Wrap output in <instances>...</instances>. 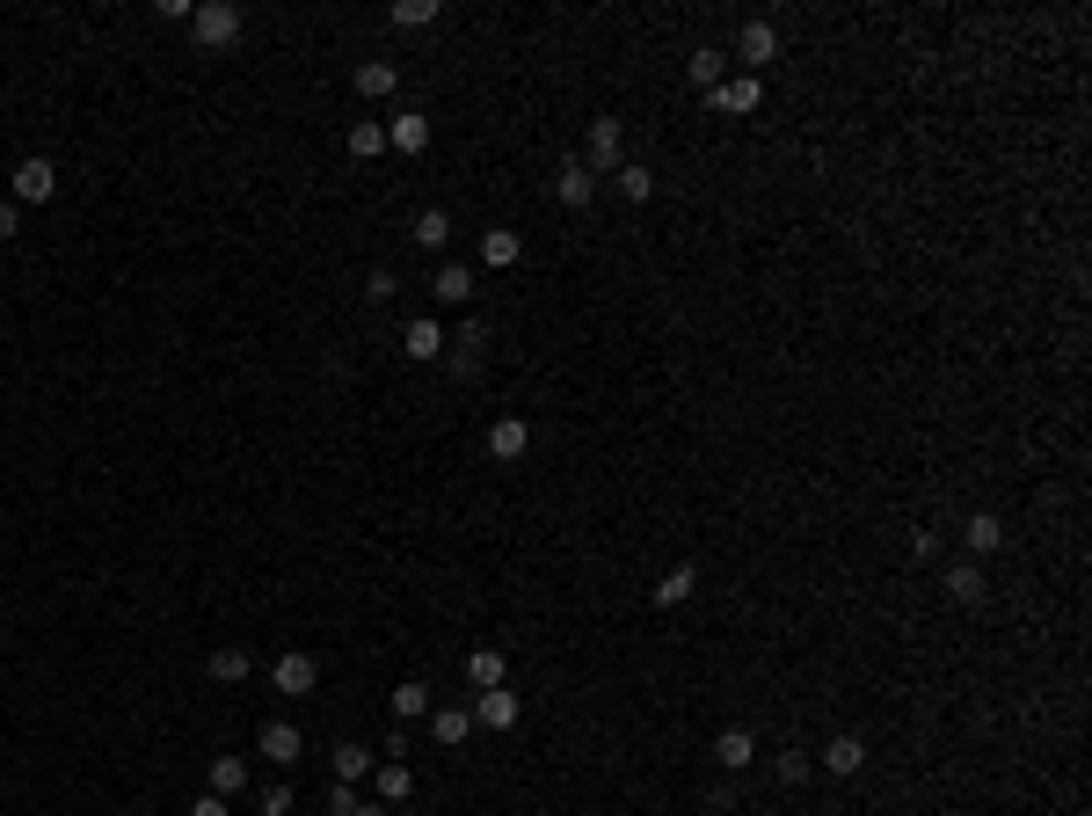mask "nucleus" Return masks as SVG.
<instances>
[{
  "label": "nucleus",
  "mask_w": 1092,
  "mask_h": 816,
  "mask_svg": "<svg viewBox=\"0 0 1092 816\" xmlns=\"http://www.w3.org/2000/svg\"><path fill=\"white\" fill-rule=\"evenodd\" d=\"M241 8H233V0H205V8H197L190 16V30H197V44H211V52H219V44H233V37H241Z\"/></svg>",
  "instance_id": "f257e3e1"
},
{
  "label": "nucleus",
  "mask_w": 1092,
  "mask_h": 816,
  "mask_svg": "<svg viewBox=\"0 0 1092 816\" xmlns=\"http://www.w3.org/2000/svg\"><path fill=\"white\" fill-rule=\"evenodd\" d=\"M481 350H488V329L481 321H467V329L445 343V365H451V380H481Z\"/></svg>",
  "instance_id": "f03ea898"
},
{
  "label": "nucleus",
  "mask_w": 1092,
  "mask_h": 816,
  "mask_svg": "<svg viewBox=\"0 0 1092 816\" xmlns=\"http://www.w3.org/2000/svg\"><path fill=\"white\" fill-rule=\"evenodd\" d=\"M620 146H626L620 117H590V140H583V168H590V175H597V168H620Z\"/></svg>",
  "instance_id": "7ed1b4c3"
},
{
  "label": "nucleus",
  "mask_w": 1092,
  "mask_h": 816,
  "mask_svg": "<svg viewBox=\"0 0 1092 816\" xmlns=\"http://www.w3.org/2000/svg\"><path fill=\"white\" fill-rule=\"evenodd\" d=\"M270 678H278V693H284V700H306V693H313V678H321V663H313L306 649H284V657L270 663Z\"/></svg>",
  "instance_id": "20e7f679"
},
{
  "label": "nucleus",
  "mask_w": 1092,
  "mask_h": 816,
  "mask_svg": "<svg viewBox=\"0 0 1092 816\" xmlns=\"http://www.w3.org/2000/svg\"><path fill=\"white\" fill-rule=\"evenodd\" d=\"M758 103H765V81H758V73H728V81L714 87V110H721V117H750Z\"/></svg>",
  "instance_id": "39448f33"
},
{
  "label": "nucleus",
  "mask_w": 1092,
  "mask_h": 816,
  "mask_svg": "<svg viewBox=\"0 0 1092 816\" xmlns=\"http://www.w3.org/2000/svg\"><path fill=\"white\" fill-rule=\"evenodd\" d=\"M728 59H743V73H758L765 59H780V30H772V22H743V30H736V52Z\"/></svg>",
  "instance_id": "423d86ee"
},
{
  "label": "nucleus",
  "mask_w": 1092,
  "mask_h": 816,
  "mask_svg": "<svg viewBox=\"0 0 1092 816\" xmlns=\"http://www.w3.org/2000/svg\"><path fill=\"white\" fill-rule=\"evenodd\" d=\"M15 197H22V205H52V197H59V168L44 154H30L15 168Z\"/></svg>",
  "instance_id": "0eeeda50"
},
{
  "label": "nucleus",
  "mask_w": 1092,
  "mask_h": 816,
  "mask_svg": "<svg viewBox=\"0 0 1092 816\" xmlns=\"http://www.w3.org/2000/svg\"><path fill=\"white\" fill-rule=\"evenodd\" d=\"M256 744H262V758H270V765H284V773H292V765L306 758V736H299L292 722H262V736H256Z\"/></svg>",
  "instance_id": "6e6552de"
},
{
  "label": "nucleus",
  "mask_w": 1092,
  "mask_h": 816,
  "mask_svg": "<svg viewBox=\"0 0 1092 816\" xmlns=\"http://www.w3.org/2000/svg\"><path fill=\"white\" fill-rule=\"evenodd\" d=\"M714 765H721V773H743V765H758V736H750L743 722H736V730H721V736H714Z\"/></svg>",
  "instance_id": "1a4fd4ad"
},
{
  "label": "nucleus",
  "mask_w": 1092,
  "mask_h": 816,
  "mask_svg": "<svg viewBox=\"0 0 1092 816\" xmlns=\"http://www.w3.org/2000/svg\"><path fill=\"white\" fill-rule=\"evenodd\" d=\"M518 693H510V685H496V693H481L474 700V722H481V730H518Z\"/></svg>",
  "instance_id": "9d476101"
},
{
  "label": "nucleus",
  "mask_w": 1092,
  "mask_h": 816,
  "mask_svg": "<svg viewBox=\"0 0 1092 816\" xmlns=\"http://www.w3.org/2000/svg\"><path fill=\"white\" fill-rule=\"evenodd\" d=\"M860 765H867V736H831V744H823V773H838V781H852V773H860Z\"/></svg>",
  "instance_id": "9b49d317"
},
{
  "label": "nucleus",
  "mask_w": 1092,
  "mask_h": 816,
  "mask_svg": "<svg viewBox=\"0 0 1092 816\" xmlns=\"http://www.w3.org/2000/svg\"><path fill=\"white\" fill-rule=\"evenodd\" d=\"M554 197H561L569 211H583L590 197H597V175H590L583 161H561V175H554Z\"/></svg>",
  "instance_id": "f8f14e48"
},
{
  "label": "nucleus",
  "mask_w": 1092,
  "mask_h": 816,
  "mask_svg": "<svg viewBox=\"0 0 1092 816\" xmlns=\"http://www.w3.org/2000/svg\"><path fill=\"white\" fill-rule=\"evenodd\" d=\"M524 445H532V431H524V416H503V423H488V459H524Z\"/></svg>",
  "instance_id": "ddd939ff"
},
{
  "label": "nucleus",
  "mask_w": 1092,
  "mask_h": 816,
  "mask_svg": "<svg viewBox=\"0 0 1092 816\" xmlns=\"http://www.w3.org/2000/svg\"><path fill=\"white\" fill-rule=\"evenodd\" d=\"M947 598H954V606H984V598H990L984 561H954V569H947Z\"/></svg>",
  "instance_id": "4468645a"
},
{
  "label": "nucleus",
  "mask_w": 1092,
  "mask_h": 816,
  "mask_svg": "<svg viewBox=\"0 0 1092 816\" xmlns=\"http://www.w3.org/2000/svg\"><path fill=\"white\" fill-rule=\"evenodd\" d=\"M430 299H445V307H467V299H474V270H467V262H437Z\"/></svg>",
  "instance_id": "2eb2a0df"
},
{
  "label": "nucleus",
  "mask_w": 1092,
  "mask_h": 816,
  "mask_svg": "<svg viewBox=\"0 0 1092 816\" xmlns=\"http://www.w3.org/2000/svg\"><path fill=\"white\" fill-rule=\"evenodd\" d=\"M386 146H394V154H423V146H430V117H416V110H401V117L386 124Z\"/></svg>",
  "instance_id": "dca6fc26"
},
{
  "label": "nucleus",
  "mask_w": 1092,
  "mask_h": 816,
  "mask_svg": "<svg viewBox=\"0 0 1092 816\" xmlns=\"http://www.w3.org/2000/svg\"><path fill=\"white\" fill-rule=\"evenodd\" d=\"M685 81H693V87H707V95H714V87L728 81V52H714V44H699V52L685 59Z\"/></svg>",
  "instance_id": "f3484780"
},
{
  "label": "nucleus",
  "mask_w": 1092,
  "mask_h": 816,
  "mask_svg": "<svg viewBox=\"0 0 1092 816\" xmlns=\"http://www.w3.org/2000/svg\"><path fill=\"white\" fill-rule=\"evenodd\" d=\"M408 241H416V248H445L451 241V211L445 205H423L416 226H408Z\"/></svg>",
  "instance_id": "a211bd4d"
},
{
  "label": "nucleus",
  "mask_w": 1092,
  "mask_h": 816,
  "mask_svg": "<svg viewBox=\"0 0 1092 816\" xmlns=\"http://www.w3.org/2000/svg\"><path fill=\"white\" fill-rule=\"evenodd\" d=\"M401 343H408V358H423V365H430V358H445V329H437L430 313H416V321H408V335H401Z\"/></svg>",
  "instance_id": "6ab92c4d"
},
{
  "label": "nucleus",
  "mask_w": 1092,
  "mask_h": 816,
  "mask_svg": "<svg viewBox=\"0 0 1092 816\" xmlns=\"http://www.w3.org/2000/svg\"><path fill=\"white\" fill-rule=\"evenodd\" d=\"M350 87H357V95H372V103H379V95H394V87H401V73L386 66V59H364V66L350 73Z\"/></svg>",
  "instance_id": "aec40b11"
},
{
  "label": "nucleus",
  "mask_w": 1092,
  "mask_h": 816,
  "mask_svg": "<svg viewBox=\"0 0 1092 816\" xmlns=\"http://www.w3.org/2000/svg\"><path fill=\"white\" fill-rule=\"evenodd\" d=\"M518 256H524V241L510 234V226H488V234H481V262H488V270H510Z\"/></svg>",
  "instance_id": "412c9836"
},
{
  "label": "nucleus",
  "mask_w": 1092,
  "mask_h": 816,
  "mask_svg": "<svg viewBox=\"0 0 1092 816\" xmlns=\"http://www.w3.org/2000/svg\"><path fill=\"white\" fill-rule=\"evenodd\" d=\"M335 787H357V781H372L379 765H372V751H357V744H335Z\"/></svg>",
  "instance_id": "4be33fe9"
},
{
  "label": "nucleus",
  "mask_w": 1092,
  "mask_h": 816,
  "mask_svg": "<svg viewBox=\"0 0 1092 816\" xmlns=\"http://www.w3.org/2000/svg\"><path fill=\"white\" fill-rule=\"evenodd\" d=\"M961 539H969V561H984V555H998V547H1006V525L990 518V510H976V518H969V533H961Z\"/></svg>",
  "instance_id": "5701e85b"
},
{
  "label": "nucleus",
  "mask_w": 1092,
  "mask_h": 816,
  "mask_svg": "<svg viewBox=\"0 0 1092 816\" xmlns=\"http://www.w3.org/2000/svg\"><path fill=\"white\" fill-rule=\"evenodd\" d=\"M467 730H474V707H437V714H430V736H437L445 751L467 744Z\"/></svg>",
  "instance_id": "b1692460"
},
{
  "label": "nucleus",
  "mask_w": 1092,
  "mask_h": 816,
  "mask_svg": "<svg viewBox=\"0 0 1092 816\" xmlns=\"http://www.w3.org/2000/svg\"><path fill=\"white\" fill-rule=\"evenodd\" d=\"M423 714H430V685H423V678H401L394 685V722H423Z\"/></svg>",
  "instance_id": "393cba45"
},
{
  "label": "nucleus",
  "mask_w": 1092,
  "mask_h": 816,
  "mask_svg": "<svg viewBox=\"0 0 1092 816\" xmlns=\"http://www.w3.org/2000/svg\"><path fill=\"white\" fill-rule=\"evenodd\" d=\"M612 175H620V197H626V205H648V197H656V175H648L642 161H620Z\"/></svg>",
  "instance_id": "a878e982"
},
{
  "label": "nucleus",
  "mask_w": 1092,
  "mask_h": 816,
  "mask_svg": "<svg viewBox=\"0 0 1092 816\" xmlns=\"http://www.w3.org/2000/svg\"><path fill=\"white\" fill-rule=\"evenodd\" d=\"M693 591H699V569H693V561H677V569L656 583V606H685Z\"/></svg>",
  "instance_id": "bb28decb"
},
{
  "label": "nucleus",
  "mask_w": 1092,
  "mask_h": 816,
  "mask_svg": "<svg viewBox=\"0 0 1092 816\" xmlns=\"http://www.w3.org/2000/svg\"><path fill=\"white\" fill-rule=\"evenodd\" d=\"M372 781H379V802H386V809H394V802H408V795H416V773H408V765H394V758H386L379 773H372Z\"/></svg>",
  "instance_id": "cd10ccee"
},
{
  "label": "nucleus",
  "mask_w": 1092,
  "mask_h": 816,
  "mask_svg": "<svg viewBox=\"0 0 1092 816\" xmlns=\"http://www.w3.org/2000/svg\"><path fill=\"white\" fill-rule=\"evenodd\" d=\"M386 22H394V30H430V22H437V0H394Z\"/></svg>",
  "instance_id": "c85d7f7f"
},
{
  "label": "nucleus",
  "mask_w": 1092,
  "mask_h": 816,
  "mask_svg": "<svg viewBox=\"0 0 1092 816\" xmlns=\"http://www.w3.org/2000/svg\"><path fill=\"white\" fill-rule=\"evenodd\" d=\"M467 678L481 685V693H496V685H503V649H474V657H467Z\"/></svg>",
  "instance_id": "c756f323"
},
{
  "label": "nucleus",
  "mask_w": 1092,
  "mask_h": 816,
  "mask_svg": "<svg viewBox=\"0 0 1092 816\" xmlns=\"http://www.w3.org/2000/svg\"><path fill=\"white\" fill-rule=\"evenodd\" d=\"M211 678H219V685H241L248 671H256V663H248V649H211V663H205Z\"/></svg>",
  "instance_id": "7c9ffc66"
},
{
  "label": "nucleus",
  "mask_w": 1092,
  "mask_h": 816,
  "mask_svg": "<svg viewBox=\"0 0 1092 816\" xmlns=\"http://www.w3.org/2000/svg\"><path fill=\"white\" fill-rule=\"evenodd\" d=\"M241 787H248V765H241V758H211V795L233 802Z\"/></svg>",
  "instance_id": "2f4dec72"
},
{
  "label": "nucleus",
  "mask_w": 1092,
  "mask_h": 816,
  "mask_svg": "<svg viewBox=\"0 0 1092 816\" xmlns=\"http://www.w3.org/2000/svg\"><path fill=\"white\" fill-rule=\"evenodd\" d=\"M350 154H357V161H379L386 154V124H350Z\"/></svg>",
  "instance_id": "473e14b6"
},
{
  "label": "nucleus",
  "mask_w": 1092,
  "mask_h": 816,
  "mask_svg": "<svg viewBox=\"0 0 1092 816\" xmlns=\"http://www.w3.org/2000/svg\"><path fill=\"white\" fill-rule=\"evenodd\" d=\"M772 773H780L787 787H801V781L815 773V765H809V751H780V758H772Z\"/></svg>",
  "instance_id": "72a5a7b5"
},
{
  "label": "nucleus",
  "mask_w": 1092,
  "mask_h": 816,
  "mask_svg": "<svg viewBox=\"0 0 1092 816\" xmlns=\"http://www.w3.org/2000/svg\"><path fill=\"white\" fill-rule=\"evenodd\" d=\"M394 292H401L394 270H372V278H364V299H394Z\"/></svg>",
  "instance_id": "f704fd0d"
},
{
  "label": "nucleus",
  "mask_w": 1092,
  "mask_h": 816,
  "mask_svg": "<svg viewBox=\"0 0 1092 816\" xmlns=\"http://www.w3.org/2000/svg\"><path fill=\"white\" fill-rule=\"evenodd\" d=\"M154 16H160V22H190L197 8H190V0H154Z\"/></svg>",
  "instance_id": "c9c22d12"
},
{
  "label": "nucleus",
  "mask_w": 1092,
  "mask_h": 816,
  "mask_svg": "<svg viewBox=\"0 0 1092 816\" xmlns=\"http://www.w3.org/2000/svg\"><path fill=\"white\" fill-rule=\"evenodd\" d=\"M190 816H233V802H226V795H197Z\"/></svg>",
  "instance_id": "e433bc0d"
},
{
  "label": "nucleus",
  "mask_w": 1092,
  "mask_h": 816,
  "mask_svg": "<svg viewBox=\"0 0 1092 816\" xmlns=\"http://www.w3.org/2000/svg\"><path fill=\"white\" fill-rule=\"evenodd\" d=\"M262 816H292V787H270V795H262Z\"/></svg>",
  "instance_id": "4c0bfd02"
},
{
  "label": "nucleus",
  "mask_w": 1092,
  "mask_h": 816,
  "mask_svg": "<svg viewBox=\"0 0 1092 816\" xmlns=\"http://www.w3.org/2000/svg\"><path fill=\"white\" fill-rule=\"evenodd\" d=\"M15 226H22V219H15V205H0V241H15Z\"/></svg>",
  "instance_id": "58836bf2"
},
{
  "label": "nucleus",
  "mask_w": 1092,
  "mask_h": 816,
  "mask_svg": "<svg viewBox=\"0 0 1092 816\" xmlns=\"http://www.w3.org/2000/svg\"><path fill=\"white\" fill-rule=\"evenodd\" d=\"M357 816H394V809H357Z\"/></svg>",
  "instance_id": "ea45409f"
}]
</instances>
